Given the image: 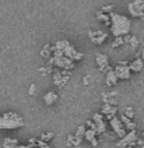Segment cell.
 <instances>
[{
    "label": "cell",
    "mask_w": 144,
    "mask_h": 148,
    "mask_svg": "<svg viewBox=\"0 0 144 148\" xmlns=\"http://www.w3.org/2000/svg\"><path fill=\"white\" fill-rule=\"evenodd\" d=\"M123 43H125V38L120 36V38H116V39H115V42L112 43V46H113V48H118V46L123 45Z\"/></svg>",
    "instance_id": "obj_20"
},
{
    "label": "cell",
    "mask_w": 144,
    "mask_h": 148,
    "mask_svg": "<svg viewBox=\"0 0 144 148\" xmlns=\"http://www.w3.org/2000/svg\"><path fill=\"white\" fill-rule=\"evenodd\" d=\"M93 120L97 129H98V133H104L105 132V120H104V116L101 113H94L93 115Z\"/></svg>",
    "instance_id": "obj_11"
},
{
    "label": "cell",
    "mask_w": 144,
    "mask_h": 148,
    "mask_svg": "<svg viewBox=\"0 0 144 148\" xmlns=\"http://www.w3.org/2000/svg\"><path fill=\"white\" fill-rule=\"evenodd\" d=\"M137 141H139V138H137V132H136V130H132V132H127L126 136L116 143V147L118 148L134 147L136 144H137Z\"/></svg>",
    "instance_id": "obj_5"
},
{
    "label": "cell",
    "mask_w": 144,
    "mask_h": 148,
    "mask_svg": "<svg viewBox=\"0 0 144 148\" xmlns=\"http://www.w3.org/2000/svg\"><path fill=\"white\" fill-rule=\"evenodd\" d=\"M129 11L133 17L144 18V0H134L129 3Z\"/></svg>",
    "instance_id": "obj_6"
},
{
    "label": "cell",
    "mask_w": 144,
    "mask_h": 148,
    "mask_svg": "<svg viewBox=\"0 0 144 148\" xmlns=\"http://www.w3.org/2000/svg\"><path fill=\"white\" fill-rule=\"evenodd\" d=\"M118 75L115 73V70H109L108 73H106V77H105V84L106 85H115L116 82H118Z\"/></svg>",
    "instance_id": "obj_14"
},
{
    "label": "cell",
    "mask_w": 144,
    "mask_h": 148,
    "mask_svg": "<svg viewBox=\"0 0 144 148\" xmlns=\"http://www.w3.org/2000/svg\"><path fill=\"white\" fill-rule=\"evenodd\" d=\"M116 106L115 105H110V103H104V106H102V113L106 116L108 119H113L115 115H116Z\"/></svg>",
    "instance_id": "obj_10"
},
{
    "label": "cell",
    "mask_w": 144,
    "mask_h": 148,
    "mask_svg": "<svg viewBox=\"0 0 144 148\" xmlns=\"http://www.w3.org/2000/svg\"><path fill=\"white\" fill-rule=\"evenodd\" d=\"M120 120H122V123L126 126V130L127 132H132V130H136V124L132 122V119H129L126 115H122L120 116Z\"/></svg>",
    "instance_id": "obj_16"
},
{
    "label": "cell",
    "mask_w": 144,
    "mask_h": 148,
    "mask_svg": "<svg viewBox=\"0 0 144 148\" xmlns=\"http://www.w3.org/2000/svg\"><path fill=\"white\" fill-rule=\"evenodd\" d=\"M20 148H36V147H32V144H29V145H20Z\"/></svg>",
    "instance_id": "obj_27"
},
{
    "label": "cell",
    "mask_w": 144,
    "mask_h": 148,
    "mask_svg": "<svg viewBox=\"0 0 144 148\" xmlns=\"http://www.w3.org/2000/svg\"><path fill=\"white\" fill-rule=\"evenodd\" d=\"M34 91H35V84H32V85H31V88H29V94L32 95V94H34Z\"/></svg>",
    "instance_id": "obj_26"
},
{
    "label": "cell",
    "mask_w": 144,
    "mask_h": 148,
    "mask_svg": "<svg viewBox=\"0 0 144 148\" xmlns=\"http://www.w3.org/2000/svg\"><path fill=\"white\" fill-rule=\"evenodd\" d=\"M97 134L98 132L97 130H94V129H87V132H85V140H88L91 144H93L94 147H97L98 145V140H97Z\"/></svg>",
    "instance_id": "obj_13"
},
{
    "label": "cell",
    "mask_w": 144,
    "mask_h": 148,
    "mask_svg": "<svg viewBox=\"0 0 144 148\" xmlns=\"http://www.w3.org/2000/svg\"><path fill=\"white\" fill-rule=\"evenodd\" d=\"M52 50H53V58H52V60H51L52 64H55V66H58V67H62V69H73V67H74V60L66 58L60 50H55L53 48H52Z\"/></svg>",
    "instance_id": "obj_4"
},
{
    "label": "cell",
    "mask_w": 144,
    "mask_h": 148,
    "mask_svg": "<svg viewBox=\"0 0 144 148\" xmlns=\"http://www.w3.org/2000/svg\"><path fill=\"white\" fill-rule=\"evenodd\" d=\"M125 115H126L129 119H132V117H133V115H134V113H133V109H132V108H127L126 113H125Z\"/></svg>",
    "instance_id": "obj_23"
},
{
    "label": "cell",
    "mask_w": 144,
    "mask_h": 148,
    "mask_svg": "<svg viewBox=\"0 0 144 148\" xmlns=\"http://www.w3.org/2000/svg\"><path fill=\"white\" fill-rule=\"evenodd\" d=\"M112 10V6H106V7H102L101 8V11L104 13V11H110Z\"/></svg>",
    "instance_id": "obj_25"
},
{
    "label": "cell",
    "mask_w": 144,
    "mask_h": 148,
    "mask_svg": "<svg viewBox=\"0 0 144 148\" xmlns=\"http://www.w3.org/2000/svg\"><path fill=\"white\" fill-rule=\"evenodd\" d=\"M110 31L115 35V38L127 36L132 28V21L126 16H122L118 13H110Z\"/></svg>",
    "instance_id": "obj_1"
},
{
    "label": "cell",
    "mask_w": 144,
    "mask_h": 148,
    "mask_svg": "<svg viewBox=\"0 0 144 148\" xmlns=\"http://www.w3.org/2000/svg\"><path fill=\"white\" fill-rule=\"evenodd\" d=\"M56 99H58V95H56L55 92H48V94H45V95H43V102H45L46 105H52V103H55V102H56Z\"/></svg>",
    "instance_id": "obj_17"
},
{
    "label": "cell",
    "mask_w": 144,
    "mask_h": 148,
    "mask_svg": "<svg viewBox=\"0 0 144 148\" xmlns=\"http://www.w3.org/2000/svg\"><path fill=\"white\" fill-rule=\"evenodd\" d=\"M52 137H53V134H52V133H49V134H43V136H42V141L49 140V138H52Z\"/></svg>",
    "instance_id": "obj_24"
},
{
    "label": "cell",
    "mask_w": 144,
    "mask_h": 148,
    "mask_svg": "<svg viewBox=\"0 0 144 148\" xmlns=\"http://www.w3.org/2000/svg\"><path fill=\"white\" fill-rule=\"evenodd\" d=\"M110 122V126H112V129L115 130V133L118 134L120 138H123L127 134V132H126V127L123 126V123H122V120L120 119H118L116 116L113 117V119H110L109 120Z\"/></svg>",
    "instance_id": "obj_8"
},
{
    "label": "cell",
    "mask_w": 144,
    "mask_h": 148,
    "mask_svg": "<svg viewBox=\"0 0 144 148\" xmlns=\"http://www.w3.org/2000/svg\"><path fill=\"white\" fill-rule=\"evenodd\" d=\"M36 144H38V147H39V148H49V145H48L45 141H42V140L36 141Z\"/></svg>",
    "instance_id": "obj_22"
},
{
    "label": "cell",
    "mask_w": 144,
    "mask_h": 148,
    "mask_svg": "<svg viewBox=\"0 0 144 148\" xmlns=\"http://www.w3.org/2000/svg\"><path fill=\"white\" fill-rule=\"evenodd\" d=\"M55 50H60L66 58L71 59V60H80L83 58V53H80L78 50L74 49V46L70 43L69 41H58L53 46Z\"/></svg>",
    "instance_id": "obj_3"
},
{
    "label": "cell",
    "mask_w": 144,
    "mask_h": 148,
    "mask_svg": "<svg viewBox=\"0 0 144 148\" xmlns=\"http://www.w3.org/2000/svg\"><path fill=\"white\" fill-rule=\"evenodd\" d=\"M97 64L99 66L101 70L106 69V67H108V56L104 55V53H98V55H97Z\"/></svg>",
    "instance_id": "obj_15"
},
{
    "label": "cell",
    "mask_w": 144,
    "mask_h": 148,
    "mask_svg": "<svg viewBox=\"0 0 144 148\" xmlns=\"http://www.w3.org/2000/svg\"><path fill=\"white\" fill-rule=\"evenodd\" d=\"M143 137H144V134H143Z\"/></svg>",
    "instance_id": "obj_30"
},
{
    "label": "cell",
    "mask_w": 144,
    "mask_h": 148,
    "mask_svg": "<svg viewBox=\"0 0 144 148\" xmlns=\"http://www.w3.org/2000/svg\"><path fill=\"white\" fill-rule=\"evenodd\" d=\"M141 59L144 60V46H143V50H141Z\"/></svg>",
    "instance_id": "obj_28"
},
{
    "label": "cell",
    "mask_w": 144,
    "mask_h": 148,
    "mask_svg": "<svg viewBox=\"0 0 144 148\" xmlns=\"http://www.w3.org/2000/svg\"><path fill=\"white\" fill-rule=\"evenodd\" d=\"M85 132H87V129H85L84 126H80V127L77 129V132H76V134H74V136H76V137H78V138H83V137L85 136Z\"/></svg>",
    "instance_id": "obj_19"
},
{
    "label": "cell",
    "mask_w": 144,
    "mask_h": 148,
    "mask_svg": "<svg viewBox=\"0 0 144 148\" xmlns=\"http://www.w3.org/2000/svg\"><path fill=\"white\" fill-rule=\"evenodd\" d=\"M88 36H90V39L94 42V43H102V42L106 39V32H104V31H88Z\"/></svg>",
    "instance_id": "obj_9"
},
{
    "label": "cell",
    "mask_w": 144,
    "mask_h": 148,
    "mask_svg": "<svg viewBox=\"0 0 144 148\" xmlns=\"http://www.w3.org/2000/svg\"><path fill=\"white\" fill-rule=\"evenodd\" d=\"M97 17H98L99 20H102V21H106V23H109V20H110V16H105V14H102V11L101 13H98Z\"/></svg>",
    "instance_id": "obj_21"
},
{
    "label": "cell",
    "mask_w": 144,
    "mask_h": 148,
    "mask_svg": "<svg viewBox=\"0 0 144 148\" xmlns=\"http://www.w3.org/2000/svg\"><path fill=\"white\" fill-rule=\"evenodd\" d=\"M115 73L118 75V78H122V80H127L130 78V74H132V70L129 67V63L127 62H119L116 67H115Z\"/></svg>",
    "instance_id": "obj_7"
},
{
    "label": "cell",
    "mask_w": 144,
    "mask_h": 148,
    "mask_svg": "<svg viewBox=\"0 0 144 148\" xmlns=\"http://www.w3.org/2000/svg\"><path fill=\"white\" fill-rule=\"evenodd\" d=\"M3 148H20V145H18V141L16 138H4Z\"/></svg>",
    "instance_id": "obj_18"
},
{
    "label": "cell",
    "mask_w": 144,
    "mask_h": 148,
    "mask_svg": "<svg viewBox=\"0 0 144 148\" xmlns=\"http://www.w3.org/2000/svg\"><path fill=\"white\" fill-rule=\"evenodd\" d=\"M127 148H134V147H127Z\"/></svg>",
    "instance_id": "obj_29"
},
{
    "label": "cell",
    "mask_w": 144,
    "mask_h": 148,
    "mask_svg": "<svg viewBox=\"0 0 144 148\" xmlns=\"http://www.w3.org/2000/svg\"><path fill=\"white\" fill-rule=\"evenodd\" d=\"M129 67H130V70H132V71H134V73H140V71L143 70V67H144V60L141 58L134 59V60L129 64Z\"/></svg>",
    "instance_id": "obj_12"
},
{
    "label": "cell",
    "mask_w": 144,
    "mask_h": 148,
    "mask_svg": "<svg viewBox=\"0 0 144 148\" xmlns=\"http://www.w3.org/2000/svg\"><path fill=\"white\" fill-rule=\"evenodd\" d=\"M24 126V120L17 115V113H4L3 116H0V129L6 130V129H18Z\"/></svg>",
    "instance_id": "obj_2"
}]
</instances>
